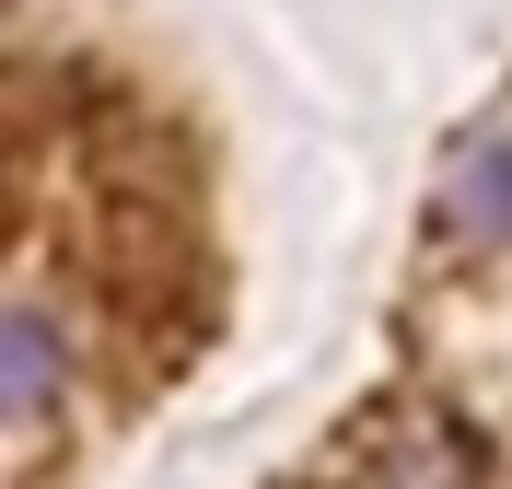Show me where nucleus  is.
<instances>
[{"label":"nucleus","instance_id":"obj_2","mask_svg":"<svg viewBox=\"0 0 512 489\" xmlns=\"http://www.w3.org/2000/svg\"><path fill=\"white\" fill-rule=\"evenodd\" d=\"M443 222L466 245H512V129H478L443 175Z\"/></svg>","mask_w":512,"mask_h":489},{"label":"nucleus","instance_id":"obj_1","mask_svg":"<svg viewBox=\"0 0 512 489\" xmlns=\"http://www.w3.org/2000/svg\"><path fill=\"white\" fill-rule=\"evenodd\" d=\"M70 373H82L70 326L47 315V303H0V431L59 420V408H70Z\"/></svg>","mask_w":512,"mask_h":489},{"label":"nucleus","instance_id":"obj_3","mask_svg":"<svg viewBox=\"0 0 512 489\" xmlns=\"http://www.w3.org/2000/svg\"><path fill=\"white\" fill-rule=\"evenodd\" d=\"M396 489H466V466H454L443 443H408V455H396Z\"/></svg>","mask_w":512,"mask_h":489}]
</instances>
